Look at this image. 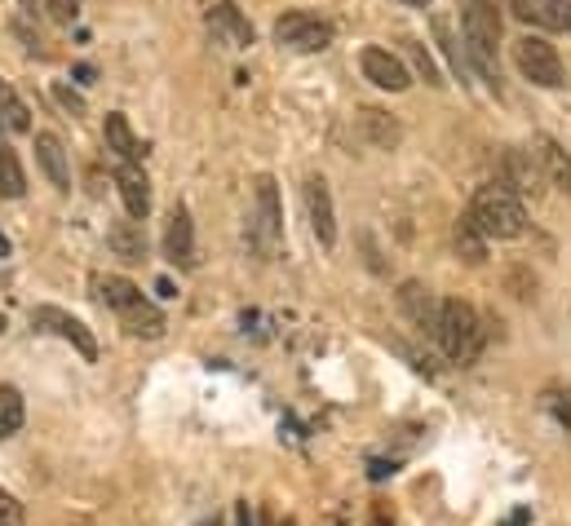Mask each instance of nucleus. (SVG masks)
<instances>
[{
  "instance_id": "nucleus-22",
  "label": "nucleus",
  "mask_w": 571,
  "mask_h": 526,
  "mask_svg": "<svg viewBox=\"0 0 571 526\" xmlns=\"http://www.w3.org/2000/svg\"><path fill=\"white\" fill-rule=\"evenodd\" d=\"M27 421V407H23V394L14 385H0V438H14Z\"/></svg>"
},
{
  "instance_id": "nucleus-24",
  "label": "nucleus",
  "mask_w": 571,
  "mask_h": 526,
  "mask_svg": "<svg viewBox=\"0 0 571 526\" xmlns=\"http://www.w3.org/2000/svg\"><path fill=\"white\" fill-rule=\"evenodd\" d=\"M456 253H461L470 266H479V261L487 257V240L479 235V226H474L470 217H461V221H456Z\"/></svg>"
},
{
  "instance_id": "nucleus-10",
  "label": "nucleus",
  "mask_w": 571,
  "mask_h": 526,
  "mask_svg": "<svg viewBox=\"0 0 571 526\" xmlns=\"http://www.w3.org/2000/svg\"><path fill=\"white\" fill-rule=\"evenodd\" d=\"M302 200H306V217H310L315 240H319L323 248H332V244H337V217H332V195H328V182L310 172L306 187H302Z\"/></svg>"
},
{
  "instance_id": "nucleus-7",
  "label": "nucleus",
  "mask_w": 571,
  "mask_h": 526,
  "mask_svg": "<svg viewBox=\"0 0 571 526\" xmlns=\"http://www.w3.org/2000/svg\"><path fill=\"white\" fill-rule=\"evenodd\" d=\"M275 40L279 44H289L297 53H319L332 44V23L319 18V14H306V10H293V14H283L275 23Z\"/></svg>"
},
{
  "instance_id": "nucleus-21",
  "label": "nucleus",
  "mask_w": 571,
  "mask_h": 526,
  "mask_svg": "<svg viewBox=\"0 0 571 526\" xmlns=\"http://www.w3.org/2000/svg\"><path fill=\"white\" fill-rule=\"evenodd\" d=\"M27 191V178H23V164L14 155V146L5 142V133H0V195L5 200H18Z\"/></svg>"
},
{
  "instance_id": "nucleus-17",
  "label": "nucleus",
  "mask_w": 571,
  "mask_h": 526,
  "mask_svg": "<svg viewBox=\"0 0 571 526\" xmlns=\"http://www.w3.org/2000/svg\"><path fill=\"white\" fill-rule=\"evenodd\" d=\"M36 159L40 168L49 172V182L59 191H72V164H67V151L53 133H36Z\"/></svg>"
},
{
  "instance_id": "nucleus-20",
  "label": "nucleus",
  "mask_w": 571,
  "mask_h": 526,
  "mask_svg": "<svg viewBox=\"0 0 571 526\" xmlns=\"http://www.w3.org/2000/svg\"><path fill=\"white\" fill-rule=\"evenodd\" d=\"M111 253H116L120 261H142L147 257V235H142V221H116L106 235Z\"/></svg>"
},
{
  "instance_id": "nucleus-13",
  "label": "nucleus",
  "mask_w": 571,
  "mask_h": 526,
  "mask_svg": "<svg viewBox=\"0 0 571 526\" xmlns=\"http://www.w3.org/2000/svg\"><path fill=\"white\" fill-rule=\"evenodd\" d=\"M164 257L191 270L195 266V226H191V213L187 208H174L168 213V226H164Z\"/></svg>"
},
{
  "instance_id": "nucleus-25",
  "label": "nucleus",
  "mask_w": 571,
  "mask_h": 526,
  "mask_svg": "<svg viewBox=\"0 0 571 526\" xmlns=\"http://www.w3.org/2000/svg\"><path fill=\"white\" fill-rule=\"evenodd\" d=\"M408 57H413V67H417V76H421L426 85H443V72H439V63L430 57V49H426V44L408 40Z\"/></svg>"
},
{
  "instance_id": "nucleus-1",
  "label": "nucleus",
  "mask_w": 571,
  "mask_h": 526,
  "mask_svg": "<svg viewBox=\"0 0 571 526\" xmlns=\"http://www.w3.org/2000/svg\"><path fill=\"white\" fill-rule=\"evenodd\" d=\"M93 292H98V302H102L106 310L120 315V323H125L134 336H147V341L164 336V315L142 297L138 283H129V279H120V274H93Z\"/></svg>"
},
{
  "instance_id": "nucleus-16",
  "label": "nucleus",
  "mask_w": 571,
  "mask_h": 526,
  "mask_svg": "<svg viewBox=\"0 0 571 526\" xmlns=\"http://www.w3.org/2000/svg\"><path fill=\"white\" fill-rule=\"evenodd\" d=\"M398 306H404V315L421 328V332H430L434 336V323H439V297L430 287H421V283H404V292H398Z\"/></svg>"
},
{
  "instance_id": "nucleus-4",
  "label": "nucleus",
  "mask_w": 571,
  "mask_h": 526,
  "mask_svg": "<svg viewBox=\"0 0 571 526\" xmlns=\"http://www.w3.org/2000/svg\"><path fill=\"white\" fill-rule=\"evenodd\" d=\"M461 27H466V44H470V63L483 72V80H500L496 76V44H500V14L496 0H461Z\"/></svg>"
},
{
  "instance_id": "nucleus-3",
  "label": "nucleus",
  "mask_w": 571,
  "mask_h": 526,
  "mask_svg": "<svg viewBox=\"0 0 571 526\" xmlns=\"http://www.w3.org/2000/svg\"><path fill=\"white\" fill-rule=\"evenodd\" d=\"M434 341L452 363H474L487 345V328L479 319V310L470 302H443L439 306V323H434Z\"/></svg>"
},
{
  "instance_id": "nucleus-37",
  "label": "nucleus",
  "mask_w": 571,
  "mask_h": 526,
  "mask_svg": "<svg viewBox=\"0 0 571 526\" xmlns=\"http://www.w3.org/2000/svg\"><path fill=\"white\" fill-rule=\"evenodd\" d=\"M289 526H293V522H289Z\"/></svg>"
},
{
  "instance_id": "nucleus-30",
  "label": "nucleus",
  "mask_w": 571,
  "mask_h": 526,
  "mask_svg": "<svg viewBox=\"0 0 571 526\" xmlns=\"http://www.w3.org/2000/svg\"><path fill=\"white\" fill-rule=\"evenodd\" d=\"M240 526H257V522H253V509H249V504H240Z\"/></svg>"
},
{
  "instance_id": "nucleus-5",
  "label": "nucleus",
  "mask_w": 571,
  "mask_h": 526,
  "mask_svg": "<svg viewBox=\"0 0 571 526\" xmlns=\"http://www.w3.org/2000/svg\"><path fill=\"white\" fill-rule=\"evenodd\" d=\"M249 240L262 257H275L283 244V213H279V191L275 178H257L253 191V221H249Z\"/></svg>"
},
{
  "instance_id": "nucleus-35",
  "label": "nucleus",
  "mask_w": 571,
  "mask_h": 526,
  "mask_svg": "<svg viewBox=\"0 0 571 526\" xmlns=\"http://www.w3.org/2000/svg\"><path fill=\"white\" fill-rule=\"evenodd\" d=\"M23 5H27V10H31V14H36V0H23Z\"/></svg>"
},
{
  "instance_id": "nucleus-19",
  "label": "nucleus",
  "mask_w": 571,
  "mask_h": 526,
  "mask_svg": "<svg viewBox=\"0 0 571 526\" xmlns=\"http://www.w3.org/2000/svg\"><path fill=\"white\" fill-rule=\"evenodd\" d=\"M536 164H541V172L558 187V191H571V155L554 142V138H536Z\"/></svg>"
},
{
  "instance_id": "nucleus-33",
  "label": "nucleus",
  "mask_w": 571,
  "mask_h": 526,
  "mask_svg": "<svg viewBox=\"0 0 571 526\" xmlns=\"http://www.w3.org/2000/svg\"><path fill=\"white\" fill-rule=\"evenodd\" d=\"M5 253H10V240H5V235H0V257H5Z\"/></svg>"
},
{
  "instance_id": "nucleus-14",
  "label": "nucleus",
  "mask_w": 571,
  "mask_h": 526,
  "mask_svg": "<svg viewBox=\"0 0 571 526\" xmlns=\"http://www.w3.org/2000/svg\"><path fill=\"white\" fill-rule=\"evenodd\" d=\"M541 182H545V172H541V164H536L532 151H509L505 155V178H500L505 191H513V195H541Z\"/></svg>"
},
{
  "instance_id": "nucleus-34",
  "label": "nucleus",
  "mask_w": 571,
  "mask_h": 526,
  "mask_svg": "<svg viewBox=\"0 0 571 526\" xmlns=\"http://www.w3.org/2000/svg\"><path fill=\"white\" fill-rule=\"evenodd\" d=\"M404 5H430V0H404Z\"/></svg>"
},
{
  "instance_id": "nucleus-15",
  "label": "nucleus",
  "mask_w": 571,
  "mask_h": 526,
  "mask_svg": "<svg viewBox=\"0 0 571 526\" xmlns=\"http://www.w3.org/2000/svg\"><path fill=\"white\" fill-rule=\"evenodd\" d=\"M116 187H120V200H125L129 217L142 221L151 213V182H147V172L138 164H120L116 168Z\"/></svg>"
},
{
  "instance_id": "nucleus-36",
  "label": "nucleus",
  "mask_w": 571,
  "mask_h": 526,
  "mask_svg": "<svg viewBox=\"0 0 571 526\" xmlns=\"http://www.w3.org/2000/svg\"><path fill=\"white\" fill-rule=\"evenodd\" d=\"M0 332H5V315H0Z\"/></svg>"
},
{
  "instance_id": "nucleus-11",
  "label": "nucleus",
  "mask_w": 571,
  "mask_h": 526,
  "mask_svg": "<svg viewBox=\"0 0 571 526\" xmlns=\"http://www.w3.org/2000/svg\"><path fill=\"white\" fill-rule=\"evenodd\" d=\"M359 67H364V76L377 85V89H390V93H404L408 85H413V76H408V67L398 63V57L390 53V49H364V57H359Z\"/></svg>"
},
{
  "instance_id": "nucleus-27",
  "label": "nucleus",
  "mask_w": 571,
  "mask_h": 526,
  "mask_svg": "<svg viewBox=\"0 0 571 526\" xmlns=\"http://www.w3.org/2000/svg\"><path fill=\"white\" fill-rule=\"evenodd\" d=\"M23 504L10 496V491H0V526H23Z\"/></svg>"
},
{
  "instance_id": "nucleus-29",
  "label": "nucleus",
  "mask_w": 571,
  "mask_h": 526,
  "mask_svg": "<svg viewBox=\"0 0 571 526\" xmlns=\"http://www.w3.org/2000/svg\"><path fill=\"white\" fill-rule=\"evenodd\" d=\"M53 98H59V102H63L72 115H85V98H80V93H72L67 85H53Z\"/></svg>"
},
{
  "instance_id": "nucleus-9",
  "label": "nucleus",
  "mask_w": 571,
  "mask_h": 526,
  "mask_svg": "<svg viewBox=\"0 0 571 526\" xmlns=\"http://www.w3.org/2000/svg\"><path fill=\"white\" fill-rule=\"evenodd\" d=\"M204 23L226 49H249L253 44V23L240 14L236 0H204Z\"/></svg>"
},
{
  "instance_id": "nucleus-8",
  "label": "nucleus",
  "mask_w": 571,
  "mask_h": 526,
  "mask_svg": "<svg viewBox=\"0 0 571 526\" xmlns=\"http://www.w3.org/2000/svg\"><path fill=\"white\" fill-rule=\"evenodd\" d=\"M31 328L72 341V349H76L85 363H98V341H93V332H89L76 315H67V310H59V306H36V310H31Z\"/></svg>"
},
{
  "instance_id": "nucleus-6",
  "label": "nucleus",
  "mask_w": 571,
  "mask_h": 526,
  "mask_svg": "<svg viewBox=\"0 0 571 526\" xmlns=\"http://www.w3.org/2000/svg\"><path fill=\"white\" fill-rule=\"evenodd\" d=\"M513 63H519V72L532 85H541V89H558L562 85V57L541 36H523L519 44H513Z\"/></svg>"
},
{
  "instance_id": "nucleus-31",
  "label": "nucleus",
  "mask_w": 571,
  "mask_h": 526,
  "mask_svg": "<svg viewBox=\"0 0 571 526\" xmlns=\"http://www.w3.org/2000/svg\"><path fill=\"white\" fill-rule=\"evenodd\" d=\"M368 526H394V522H390L385 513H372V522H368Z\"/></svg>"
},
{
  "instance_id": "nucleus-23",
  "label": "nucleus",
  "mask_w": 571,
  "mask_h": 526,
  "mask_svg": "<svg viewBox=\"0 0 571 526\" xmlns=\"http://www.w3.org/2000/svg\"><path fill=\"white\" fill-rule=\"evenodd\" d=\"M0 115H5V125H10L14 133H27V129H31L27 102L14 93V85H10V80H0Z\"/></svg>"
},
{
  "instance_id": "nucleus-18",
  "label": "nucleus",
  "mask_w": 571,
  "mask_h": 526,
  "mask_svg": "<svg viewBox=\"0 0 571 526\" xmlns=\"http://www.w3.org/2000/svg\"><path fill=\"white\" fill-rule=\"evenodd\" d=\"M102 133H106V151H116V155H120V164H138V159L147 155V146L138 142V133L129 129V120H125L120 111H111V115H106Z\"/></svg>"
},
{
  "instance_id": "nucleus-12",
  "label": "nucleus",
  "mask_w": 571,
  "mask_h": 526,
  "mask_svg": "<svg viewBox=\"0 0 571 526\" xmlns=\"http://www.w3.org/2000/svg\"><path fill=\"white\" fill-rule=\"evenodd\" d=\"M509 10L541 31H571V0H509Z\"/></svg>"
},
{
  "instance_id": "nucleus-28",
  "label": "nucleus",
  "mask_w": 571,
  "mask_h": 526,
  "mask_svg": "<svg viewBox=\"0 0 571 526\" xmlns=\"http://www.w3.org/2000/svg\"><path fill=\"white\" fill-rule=\"evenodd\" d=\"M76 14H80V0H49L53 23H76Z\"/></svg>"
},
{
  "instance_id": "nucleus-26",
  "label": "nucleus",
  "mask_w": 571,
  "mask_h": 526,
  "mask_svg": "<svg viewBox=\"0 0 571 526\" xmlns=\"http://www.w3.org/2000/svg\"><path fill=\"white\" fill-rule=\"evenodd\" d=\"M434 36H439V44H443V53L452 57V67H456V72H461V67H466V57H461V49H456V40H452V23H447L443 14L434 18Z\"/></svg>"
},
{
  "instance_id": "nucleus-2",
  "label": "nucleus",
  "mask_w": 571,
  "mask_h": 526,
  "mask_svg": "<svg viewBox=\"0 0 571 526\" xmlns=\"http://www.w3.org/2000/svg\"><path fill=\"white\" fill-rule=\"evenodd\" d=\"M466 217L479 226L483 240H519L523 230H528V208H523V200L513 195V191H505L500 182L479 187Z\"/></svg>"
},
{
  "instance_id": "nucleus-32",
  "label": "nucleus",
  "mask_w": 571,
  "mask_h": 526,
  "mask_svg": "<svg viewBox=\"0 0 571 526\" xmlns=\"http://www.w3.org/2000/svg\"><path fill=\"white\" fill-rule=\"evenodd\" d=\"M523 522H528V513H513V517H509L505 526H523Z\"/></svg>"
}]
</instances>
